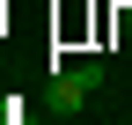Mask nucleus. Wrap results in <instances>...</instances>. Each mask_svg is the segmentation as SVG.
<instances>
[{"label":"nucleus","mask_w":132,"mask_h":125,"mask_svg":"<svg viewBox=\"0 0 132 125\" xmlns=\"http://www.w3.org/2000/svg\"><path fill=\"white\" fill-rule=\"evenodd\" d=\"M95 88H103V59H81V66H59L52 74V103L59 111H81Z\"/></svg>","instance_id":"obj_1"}]
</instances>
